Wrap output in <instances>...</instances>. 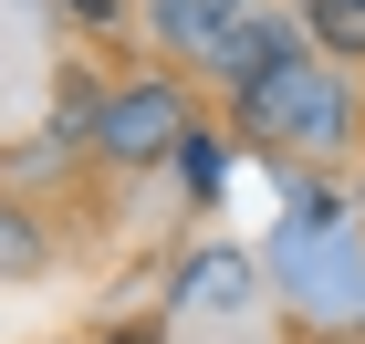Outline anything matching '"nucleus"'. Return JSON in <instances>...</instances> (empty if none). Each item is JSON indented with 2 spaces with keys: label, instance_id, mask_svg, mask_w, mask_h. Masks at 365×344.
Here are the masks:
<instances>
[{
  "label": "nucleus",
  "instance_id": "2",
  "mask_svg": "<svg viewBox=\"0 0 365 344\" xmlns=\"http://www.w3.org/2000/svg\"><path fill=\"white\" fill-rule=\"evenodd\" d=\"M94 136H105V157H168V146L188 136V94L178 84H125L94 115Z\"/></svg>",
  "mask_w": 365,
  "mask_h": 344
},
{
  "label": "nucleus",
  "instance_id": "5",
  "mask_svg": "<svg viewBox=\"0 0 365 344\" xmlns=\"http://www.w3.org/2000/svg\"><path fill=\"white\" fill-rule=\"evenodd\" d=\"M31 261H42V229L21 209H0V271H31Z\"/></svg>",
  "mask_w": 365,
  "mask_h": 344
},
{
  "label": "nucleus",
  "instance_id": "7",
  "mask_svg": "<svg viewBox=\"0 0 365 344\" xmlns=\"http://www.w3.org/2000/svg\"><path fill=\"white\" fill-rule=\"evenodd\" d=\"M125 344H146V334H125Z\"/></svg>",
  "mask_w": 365,
  "mask_h": 344
},
{
  "label": "nucleus",
  "instance_id": "1",
  "mask_svg": "<svg viewBox=\"0 0 365 344\" xmlns=\"http://www.w3.org/2000/svg\"><path fill=\"white\" fill-rule=\"evenodd\" d=\"M240 115H251L261 136H282V146H344L355 94H344L324 63H292V73H272L261 94H240Z\"/></svg>",
  "mask_w": 365,
  "mask_h": 344
},
{
  "label": "nucleus",
  "instance_id": "3",
  "mask_svg": "<svg viewBox=\"0 0 365 344\" xmlns=\"http://www.w3.org/2000/svg\"><path fill=\"white\" fill-rule=\"evenodd\" d=\"M292 63H303V42H292V21H240V31L220 42V53H209V73H220L230 94H261L272 73H292Z\"/></svg>",
  "mask_w": 365,
  "mask_h": 344
},
{
  "label": "nucleus",
  "instance_id": "4",
  "mask_svg": "<svg viewBox=\"0 0 365 344\" xmlns=\"http://www.w3.org/2000/svg\"><path fill=\"white\" fill-rule=\"evenodd\" d=\"M240 21H251L240 0H157V31H168V42H188V53H220Z\"/></svg>",
  "mask_w": 365,
  "mask_h": 344
},
{
  "label": "nucleus",
  "instance_id": "6",
  "mask_svg": "<svg viewBox=\"0 0 365 344\" xmlns=\"http://www.w3.org/2000/svg\"><path fill=\"white\" fill-rule=\"evenodd\" d=\"M324 11V42H344V53H365V0H313Z\"/></svg>",
  "mask_w": 365,
  "mask_h": 344
}]
</instances>
